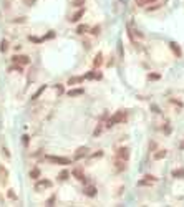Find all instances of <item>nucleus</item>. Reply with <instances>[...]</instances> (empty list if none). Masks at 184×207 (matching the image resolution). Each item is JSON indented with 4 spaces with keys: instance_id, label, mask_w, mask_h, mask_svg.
Segmentation results:
<instances>
[{
    "instance_id": "nucleus-1",
    "label": "nucleus",
    "mask_w": 184,
    "mask_h": 207,
    "mask_svg": "<svg viewBox=\"0 0 184 207\" xmlns=\"http://www.w3.org/2000/svg\"><path fill=\"white\" fill-rule=\"evenodd\" d=\"M123 121H126V111H118L111 119H108L105 126H106V128H111V126H114V124H118V123H123Z\"/></svg>"
},
{
    "instance_id": "nucleus-2",
    "label": "nucleus",
    "mask_w": 184,
    "mask_h": 207,
    "mask_svg": "<svg viewBox=\"0 0 184 207\" xmlns=\"http://www.w3.org/2000/svg\"><path fill=\"white\" fill-rule=\"evenodd\" d=\"M46 159L53 162V164H60V166H67V164H72V159L68 157H61V156H46Z\"/></svg>"
},
{
    "instance_id": "nucleus-3",
    "label": "nucleus",
    "mask_w": 184,
    "mask_h": 207,
    "mask_svg": "<svg viewBox=\"0 0 184 207\" xmlns=\"http://www.w3.org/2000/svg\"><path fill=\"white\" fill-rule=\"evenodd\" d=\"M12 60H13V63H18L20 66H25V65L30 63V58L25 57V55H17V57H13Z\"/></svg>"
},
{
    "instance_id": "nucleus-4",
    "label": "nucleus",
    "mask_w": 184,
    "mask_h": 207,
    "mask_svg": "<svg viewBox=\"0 0 184 207\" xmlns=\"http://www.w3.org/2000/svg\"><path fill=\"white\" fill-rule=\"evenodd\" d=\"M116 157L118 159H123V161H128L129 159V149L128 148H119L116 151Z\"/></svg>"
},
{
    "instance_id": "nucleus-5",
    "label": "nucleus",
    "mask_w": 184,
    "mask_h": 207,
    "mask_svg": "<svg viewBox=\"0 0 184 207\" xmlns=\"http://www.w3.org/2000/svg\"><path fill=\"white\" fill-rule=\"evenodd\" d=\"M154 182H156V177L154 176H144V179H141L138 184L139 186H153Z\"/></svg>"
},
{
    "instance_id": "nucleus-6",
    "label": "nucleus",
    "mask_w": 184,
    "mask_h": 207,
    "mask_svg": "<svg viewBox=\"0 0 184 207\" xmlns=\"http://www.w3.org/2000/svg\"><path fill=\"white\" fill-rule=\"evenodd\" d=\"M8 181V172L4 166H0V184H7Z\"/></svg>"
},
{
    "instance_id": "nucleus-7",
    "label": "nucleus",
    "mask_w": 184,
    "mask_h": 207,
    "mask_svg": "<svg viewBox=\"0 0 184 207\" xmlns=\"http://www.w3.org/2000/svg\"><path fill=\"white\" fill-rule=\"evenodd\" d=\"M88 152V148L86 146H81V148H78L77 151H75V159H80V157H85Z\"/></svg>"
},
{
    "instance_id": "nucleus-8",
    "label": "nucleus",
    "mask_w": 184,
    "mask_h": 207,
    "mask_svg": "<svg viewBox=\"0 0 184 207\" xmlns=\"http://www.w3.org/2000/svg\"><path fill=\"white\" fill-rule=\"evenodd\" d=\"M169 47H171V50H173V53L176 55L178 58H181V55H183V52H181V48H179L178 43H174V41H171L169 43Z\"/></svg>"
},
{
    "instance_id": "nucleus-9",
    "label": "nucleus",
    "mask_w": 184,
    "mask_h": 207,
    "mask_svg": "<svg viewBox=\"0 0 184 207\" xmlns=\"http://www.w3.org/2000/svg\"><path fill=\"white\" fill-rule=\"evenodd\" d=\"M85 196L95 197V196H96V187H95V186H86V187H85Z\"/></svg>"
},
{
    "instance_id": "nucleus-10",
    "label": "nucleus",
    "mask_w": 184,
    "mask_h": 207,
    "mask_svg": "<svg viewBox=\"0 0 184 207\" xmlns=\"http://www.w3.org/2000/svg\"><path fill=\"white\" fill-rule=\"evenodd\" d=\"M73 174H75V177H77L78 181H81V182H88V181H86V177L83 176V171H81V169H78V167H77V169H73Z\"/></svg>"
},
{
    "instance_id": "nucleus-11",
    "label": "nucleus",
    "mask_w": 184,
    "mask_h": 207,
    "mask_svg": "<svg viewBox=\"0 0 184 207\" xmlns=\"http://www.w3.org/2000/svg\"><path fill=\"white\" fill-rule=\"evenodd\" d=\"M83 80H85V76H72L70 80H68V85H81Z\"/></svg>"
},
{
    "instance_id": "nucleus-12",
    "label": "nucleus",
    "mask_w": 184,
    "mask_h": 207,
    "mask_svg": "<svg viewBox=\"0 0 184 207\" xmlns=\"http://www.w3.org/2000/svg\"><path fill=\"white\" fill-rule=\"evenodd\" d=\"M83 13H85V8H80V10H78L77 13H73V17L70 18V22H73V23H77V22L80 20L81 17H83Z\"/></svg>"
},
{
    "instance_id": "nucleus-13",
    "label": "nucleus",
    "mask_w": 184,
    "mask_h": 207,
    "mask_svg": "<svg viewBox=\"0 0 184 207\" xmlns=\"http://www.w3.org/2000/svg\"><path fill=\"white\" fill-rule=\"evenodd\" d=\"M103 63V55L101 53H96V57H95V62H93V66L95 68H98L100 65Z\"/></svg>"
},
{
    "instance_id": "nucleus-14",
    "label": "nucleus",
    "mask_w": 184,
    "mask_h": 207,
    "mask_svg": "<svg viewBox=\"0 0 184 207\" xmlns=\"http://www.w3.org/2000/svg\"><path fill=\"white\" fill-rule=\"evenodd\" d=\"M80 94H83V88H75L68 91V96H80Z\"/></svg>"
},
{
    "instance_id": "nucleus-15",
    "label": "nucleus",
    "mask_w": 184,
    "mask_h": 207,
    "mask_svg": "<svg viewBox=\"0 0 184 207\" xmlns=\"http://www.w3.org/2000/svg\"><path fill=\"white\" fill-rule=\"evenodd\" d=\"M50 186H51V182L46 181V179H43V181H40L38 184H37V189H41V187H50Z\"/></svg>"
},
{
    "instance_id": "nucleus-16",
    "label": "nucleus",
    "mask_w": 184,
    "mask_h": 207,
    "mask_svg": "<svg viewBox=\"0 0 184 207\" xmlns=\"http://www.w3.org/2000/svg\"><path fill=\"white\" fill-rule=\"evenodd\" d=\"M153 2H156V0H136V3H138L139 7H146V5H149V3H153Z\"/></svg>"
},
{
    "instance_id": "nucleus-17",
    "label": "nucleus",
    "mask_w": 184,
    "mask_h": 207,
    "mask_svg": "<svg viewBox=\"0 0 184 207\" xmlns=\"http://www.w3.org/2000/svg\"><path fill=\"white\" fill-rule=\"evenodd\" d=\"M173 177H184V169H176V171L171 172Z\"/></svg>"
},
{
    "instance_id": "nucleus-18",
    "label": "nucleus",
    "mask_w": 184,
    "mask_h": 207,
    "mask_svg": "<svg viewBox=\"0 0 184 207\" xmlns=\"http://www.w3.org/2000/svg\"><path fill=\"white\" fill-rule=\"evenodd\" d=\"M114 167H116V169H119V171H123V169H124V161H123V159H116Z\"/></svg>"
},
{
    "instance_id": "nucleus-19",
    "label": "nucleus",
    "mask_w": 184,
    "mask_h": 207,
    "mask_svg": "<svg viewBox=\"0 0 184 207\" xmlns=\"http://www.w3.org/2000/svg\"><path fill=\"white\" fill-rule=\"evenodd\" d=\"M45 90H46V85H43V86H40V88L37 90V93L33 94V98H32V99H37V98H38V96H40L41 93H43V91H45Z\"/></svg>"
},
{
    "instance_id": "nucleus-20",
    "label": "nucleus",
    "mask_w": 184,
    "mask_h": 207,
    "mask_svg": "<svg viewBox=\"0 0 184 207\" xmlns=\"http://www.w3.org/2000/svg\"><path fill=\"white\" fill-rule=\"evenodd\" d=\"M30 177H32V179H38V177H40V169H32V171H30Z\"/></svg>"
},
{
    "instance_id": "nucleus-21",
    "label": "nucleus",
    "mask_w": 184,
    "mask_h": 207,
    "mask_svg": "<svg viewBox=\"0 0 184 207\" xmlns=\"http://www.w3.org/2000/svg\"><path fill=\"white\" fill-rule=\"evenodd\" d=\"M148 80H151V81H154V80H161V75H159V73H149Z\"/></svg>"
},
{
    "instance_id": "nucleus-22",
    "label": "nucleus",
    "mask_w": 184,
    "mask_h": 207,
    "mask_svg": "<svg viewBox=\"0 0 184 207\" xmlns=\"http://www.w3.org/2000/svg\"><path fill=\"white\" fill-rule=\"evenodd\" d=\"M68 176H70V174H68V171H61L60 174H58V179H60V181H67Z\"/></svg>"
},
{
    "instance_id": "nucleus-23",
    "label": "nucleus",
    "mask_w": 184,
    "mask_h": 207,
    "mask_svg": "<svg viewBox=\"0 0 184 207\" xmlns=\"http://www.w3.org/2000/svg\"><path fill=\"white\" fill-rule=\"evenodd\" d=\"M88 30V25H78L77 27V33H85Z\"/></svg>"
},
{
    "instance_id": "nucleus-24",
    "label": "nucleus",
    "mask_w": 184,
    "mask_h": 207,
    "mask_svg": "<svg viewBox=\"0 0 184 207\" xmlns=\"http://www.w3.org/2000/svg\"><path fill=\"white\" fill-rule=\"evenodd\" d=\"M7 48H8V41H7V40H2V45H0V52H7Z\"/></svg>"
},
{
    "instance_id": "nucleus-25",
    "label": "nucleus",
    "mask_w": 184,
    "mask_h": 207,
    "mask_svg": "<svg viewBox=\"0 0 184 207\" xmlns=\"http://www.w3.org/2000/svg\"><path fill=\"white\" fill-rule=\"evenodd\" d=\"M164 156H166V151H158V152L154 154V159H163Z\"/></svg>"
},
{
    "instance_id": "nucleus-26",
    "label": "nucleus",
    "mask_w": 184,
    "mask_h": 207,
    "mask_svg": "<svg viewBox=\"0 0 184 207\" xmlns=\"http://www.w3.org/2000/svg\"><path fill=\"white\" fill-rule=\"evenodd\" d=\"M85 3V0H73V5L75 7H80V5H83Z\"/></svg>"
},
{
    "instance_id": "nucleus-27",
    "label": "nucleus",
    "mask_w": 184,
    "mask_h": 207,
    "mask_svg": "<svg viewBox=\"0 0 184 207\" xmlns=\"http://www.w3.org/2000/svg\"><path fill=\"white\" fill-rule=\"evenodd\" d=\"M53 204H55V196H53V197H50V199L46 201V206H53Z\"/></svg>"
},
{
    "instance_id": "nucleus-28",
    "label": "nucleus",
    "mask_w": 184,
    "mask_h": 207,
    "mask_svg": "<svg viewBox=\"0 0 184 207\" xmlns=\"http://www.w3.org/2000/svg\"><path fill=\"white\" fill-rule=\"evenodd\" d=\"M51 36H55V31H50V33H46V35L43 36V40H48V38H51Z\"/></svg>"
},
{
    "instance_id": "nucleus-29",
    "label": "nucleus",
    "mask_w": 184,
    "mask_h": 207,
    "mask_svg": "<svg viewBox=\"0 0 184 207\" xmlns=\"http://www.w3.org/2000/svg\"><path fill=\"white\" fill-rule=\"evenodd\" d=\"M85 78H88V80H93L95 78V71H90V73H86V76Z\"/></svg>"
},
{
    "instance_id": "nucleus-30",
    "label": "nucleus",
    "mask_w": 184,
    "mask_h": 207,
    "mask_svg": "<svg viewBox=\"0 0 184 207\" xmlns=\"http://www.w3.org/2000/svg\"><path fill=\"white\" fill-rule=\"evenodd\" d=\"M95 80H101V73H95Z\"/></svg>"
},
{
    "instance_id": "nucleus-31",
    "label": "nucleus",
    "mask_w": 184,
    "mask_h": 207,
    "mask_svg": "<svg viewBox=\"0 0 184 207\" xmlns=\"http://www.w3.org/2000/svg\"><path fill=\"white\" fill-rule=\"evenodd\" d=\"M23 2H27V5H33L35 3V0H23Z\"/></svg>"
},
{
    "instance_id": "nucleus-32",
    "label": "nucleus",
    "mask_w": 184,
    "mask_h": 207,
    "mask_svg": "<svg viewBox=\"0 0 184 207\" xmlns=\"http://www.w3.org/2000/svg\"><path fill=\"white\" fill-rule=\"evenodd\" d=\"M98 30H100V27H95V28L91 30V33H95V35H96V33H98Z\"/></svg>"
},
{
    "instance_id": "nucleus-33",
    "label": "nucleus",
    "mask_w": 184,
    "mask_h": 207,
    "mask_svg": "<svg viewBox=\"0 0 184 207\" xmlns=\"http://www.w3.org/2000/svg\"><path fill=\"white\" fill-rule=\"evenodd\" d=\"M56 90H58V94H61V93H63V88H61L60 85H58V86H56Z\"/></svg>"
},
{
    "instance_id": "nucleus-34",
    "label": "nucleus",
    "mask_w": 184,
    "mask_h": 207,
    "mask_svg": "<svg viewBox=\"0 0 184 207\" xmlns=\"http://www.w3.org/2000/svg\"><path fill=\"white\" fill-rule=\"evenodd\" d=\"M8 197H10V199H15V194H13L12 191H8Z\"/></svg>"
},
{
    "instance_id": "nucleus-35",
    "label": "nucleus",
    "mask_w": 184,
    "mask_h": 207,
    "mask_svg": "<svg viewBox=\"0 0 184 207\" xmlns=\"http://www.w3.org/2000/svg\"><path fill=\"white\" fill-rule=\"evenodd\" d=\"M179 148H181V149H184V141L181 143V144H179Z\"/></svg>"
}]
</instances>
